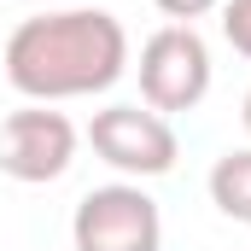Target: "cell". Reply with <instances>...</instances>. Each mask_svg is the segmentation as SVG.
<instances>
[{"mask_svg":"<svg viewBox=\"0 0 251 251\" xmlns=\"http://www.w3.org/2000/svg\"><path fill=\"white\" fill-rule=\"evenodd\" d=\"M210 94V53L193 24H164L140 47V100L152 111H193Z\"/></svg>","mask_w":251,"mask_h":251,"instance_id":"2","label":"cell"},{"mask_svg":"<svg viewBox=\"0 0 251 251\" xmlns=\"http://www.w3.org/2000/svg\"><path fill=\"white\" fill-rule=\"evenodd\" d=\"M70 240H76V251H158L164 222H158V204L140 187L111 181V187H94L76 204Z\"/></svg>","mask_w":251,"mask_h":251,"instance_id":"3","label":"cell"},{"mask_svg":"<svg viewBox=\"0 0 251 251\" xmlns=\"http://www.w3.org/2000/svg\"><path fill=\"white\" fill-rule=\"evenodd\" d=\"M158 12H170V18H199V12H210V0H158Z\"/></svg>","mask_w":251,"mask_h":251,"instance_id":"8","label":"cell"},{"mask_svg":"<svg viewBox=\"0 0 251 251\" xmlns=\"http://www.w3.org/2000/svg\"><path fill=\"white\" fill-rule=\"evenodd\" d=\"M222 29H228L234 53L251 59V0H222Z\"/></svg>","mask_w":251,"mask_h":251,"instance_id":"7","label":"cell"},{"mask_svg":"<svg viewBox=\"0 0 251 251\" xmlns=\"http://www.w3.org/2000/svg\"><path fill=\"white\" fill-rule=\"evenodd\" d=\"M76 158V123L64 111L29 105L0 123V170L12 181H59Z\"/></svg>","mask_w":251,"mask_h":251,"instance_id":"5","label":"cell"},{"mask_svg":"<svg viewBox=\"0 0 251 251\" xmlns=\"http://www.w3.org/2000/svg\"><path fill=\"white\" fill-rule=\"evenodd\" d=\"M246 128H251V94H246Z\"/></svg>","mask_w":251,"mask_h":251,"instance_id":"9","label":"cell"},{"mask_svg":"<svg viewBox=\"0 0 251 251\" xmlns=\"http://www.w3.org/2000/svg\"><path fill=\"white\" fill-rule=\"evenodd\" d=\"M123 59H128V35L105 6L35 12L6 35V82L29 100L100 94L123 76Z\"/></svg>","mask_w":251,"mask_h":251,"instance_id":"1","label":"cell"},{"mask_svg":"<svg viewBox=\"0 0 251 251\" xmlns=\"http://www.w3.org/2000/svg\"><path fill=\"white\" fill-rule=\"evenodd\" d=\"M210 199H216L222 216L251 222V146H246V152L216 158V170H210Z\"/></svg>","mask_w":251,"mask_h":251,"instance_id":"6","label":"cell"},{"mask_svg":"<svg viewBox=\"0 0 251 251\" xmlns=\"http://www.w3.org/2000/svg\"><path fill=\"white\" fill-rule=\"evenodd\" d=\"M88 140L123 176H164V170H176V128L152 105H105V111H94Z\"/></svg>","mask_w":251,"mask_h":251,"instance_id":"4","label":"cell"}]
</instances>
